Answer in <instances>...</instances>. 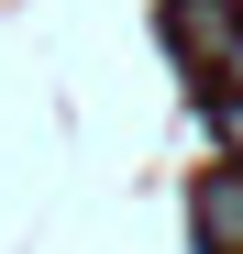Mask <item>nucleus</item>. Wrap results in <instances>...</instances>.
<instances>
[{
  "label": "nucleus",
  "instance_id": "obj_1",
  "mask_svg": "<svg viewBox=\"0 0 243 254\" xmlns=\"http://www.w3.org/2000/svg\"><path fill=\"white\" fill-rule=\"evenodd\" d=\"M166 33H177V56H188V66H221V56H232V33H243V0H177Z\"/></svg>",
  "mask_w": 243,
  "mask_h": 254
},
{
  "label": "nucleus",
  "instance_id": "obj_2",
  "mask_svg": "<svg viewBox=\"0 0 243 254\" xmlns=\"http://www.w3.org/2000/svg\"><path fill=\"white\" fill-rule=\"evenodd\" d=\"M199 232H210V254H243V177L199 188Z\"/></svg>",
  "mask_w": 243,
  "mask_h": 254
}]
</instances>
